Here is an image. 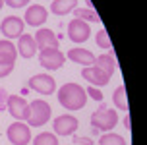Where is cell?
Instances as JSON below:
<instances>
[{
	"instance_id": "obj_1",
	"label": "cell",
	"mask_w": 147,
	"mask_h": 145,
	"mask_svg": "<svg viewBox=\"0 0 147 145\" xmlns=\"http://www.w3.org/2000/svg\"><path fill=\"white\" fill-rule=\"evenodd\" d=\"M58 103L64 107L66 110H81L85 105H87V95H85V89L80 85V83H64V85L58 89Z\"/></svg>"
},
{
	"instance_id": "obj_2",
	"label": "cell",
	"mask_w": 147,
	"mask_h": 145,
	"mask_svg": "<svg viewBox=\"0 0 147 145\" xmlns=\"http://www.w3.org/2000/svg\"><path fill=\"white\" fill-rule=\"evenodd\" d=\"M51 114H52L51 105L45 99H37V101L29 103V114L25 118V124L29 128H41L51 120Z\"/></svg>"
},
{
	"instance_id": "obj_3",
	"label": "cell",
	"mask_w": 147,
	"mask_h": 145,
	"mask_svg": "<svg viewBox=\"0 0 147 145\" xmlns=\"http://www.w3.org/2000/svg\"><path fill=\"white\" fill-rule=\"evenodd\" d=\"M118 124V114L116 110L107 109V107H99V109L91 114V126L95 128L97 132H110L114 130V126Z\"/></svg>"
},
{
	"instance_id": "obj_4",
	"label": "cell",
	"mask_w": 147,
	"mask_h": 145,
	"mask_svg": "<svg viewBox=\"0 0 147 145\" xmlns=\"http://www.w3.org/2000/svg\"><path fill=\"white\" fill-rule=\"evenodd\" d=\"M6 138L12 145H29V141L33 139L31 136V128L25 122H18L10 124L6 130Z\"/></svg>"
},
{
	"instance_id": "obj_5",
	"label": "cell",
	"mask_w": 147,
	"mask_h": 145,
	"mask_svg": "<svg viewBox=\"0 0 147 145\" xmlns=\"http://www.w3.org/2000/svg\"><path fill=\"white\" fill-rule=\"evenodd\" d=\"M66 62V54L60 52V49H45L39 52V64L47 70H60Z\"/></svg>"
},
{
	"instance_id": "obj_6",
	"label": "cell",
	"mask_w": 147,
	"mask_h": 145,
	"mask_svg": "<svg viewBox=\"0 0 147 145\" xmlns=\"http://www.w3.org/2000/svg\"><path fill=\"white\" fill-rule=\"evenodd\" d=\"M78 128H80V120L74 114H60L52 122V130H54L52 134H56V136H72L76 134Z\"/></svg>"
},
{
	"instance_id": "obj_7",
	"label": "cell",
	"mask_w": 147,
	"mask_h": 145,
	"mask_svg": "<svg viewBox=\"0 0 147 145\" xmlns=\"http://www.w3.org/2000/svg\"><path fill=\"white\" fill-rule=\"evenodd\" d=\"M6 110L14 116L18 122H25V118L29 114V103L25 101L22 95H8Z\"/></svg>"
},
{
	"instance_id": "obj_8",
	"label": "cell",
	"mask_w": 147,
	"mask_h": 145,
	"mask_svg": "<svg viewBox=\"0 0 147 145\" xmlns=\"http://www.w3.org/2000/svg\"><path fill=\"white\" fill-rule=\"evenodd\" d=\"M29 87L41 95H52L56 91V81L51 74H35L29 78Z\"/></svg>"
},
{
	"instance_id": "obj_9",
	"label": "cell",
	"mask_w": 147,
	"mask_h": 145,
	"mask_svg": "<svg viewBox=\"0 0 147 145\" xmlns=\"http://www.w3.org/2000/svg\"><path fill=\"white\" fill-rule=\"evenodd\" d=\"M23 27H25V23H23L22 18H18V16H8L2 20L0 23V31H2V35L6 37L8 41H12V39H20L23 35Z\"/></svg>"
},
{
	"instance_id": "obj_10",
	"label": "cell",
	"mask_w": 147,
	"mask_h": 145,
	"mask_svg": "<svg viewBox=\"0 0 147 145\" xmlns=\"http://www.w3.org/2000/svg\"><path fill=\"white\" fill-rule=\"evenodd\" d=\"M89 37H91V25L81 20H72L68 23V39L74 41V43H85Z\"/></svg>"
},
{
	"instance_id": "obj_11",
	"label": "cell",
	"mask_w": 147,
	"mask_h": 145,
	"mask_svg": "<svg viewBox=\"0 0 147 145\" xmlns=\"http://www.w3.org/2000/svg\"><path fill=\"white\" fill-rule=\"evenodd\" d=\"M49 20V10L41 4H31L27 10H25V18H23V23H27L31 27H41L43 23H47Z\"/></svg>"
},
{
	"instance_id": "obj_12",
	"label": "cell",
	"mask_w": 147,
	"mask_h": 145,
	"mask_svg": "<svg viewBox=\"0 0 147 145\" xmlns=\"http://www.w3.org/2000/svg\"><path fill=\"white\" fill-rule=\"evenodd\" d=\"M35 39V45L39 51H45V49H58V37L54 35V31L47 27H39L37 33L33 35Z\"/></svg>"
},
{
	"instance_id": "obj_13",
	"label": "cell",
	"mask_w": 147,
	"mask_h": 145,
	"mask_svg": "<svg viewBox=\"0 0 147 145\" xmlns=\"http://www.w3.org/2000/svg\"><path fill=\"white\" fill-rule=\"evenodd\" d=\"M81 78L87 80V83H91L93 87H105L110 81V76H107L105 72H101L95 66H85V68H81Z\"/></svg>"
},
{
	"instance_id": "obj_14",
	"label": "cell",
	"mask_w": 147,
	"mask_h": 145,
	"mask_svg": "<svg viewBox=\"0 0 147 145\" xmlns=\"http://www.w3.org/2000/svg\"><path fill=\"white\" fill-rule=\"evenodd\" d=\"M68 60H72L74 64H80V66H93L95 62V54L89 51V49H81V47H76V49H70L66 54Z\"/></svg>"
},
{
	"instance_id": "obj_15",
	"label": "cell",
	"mask_w": 147,
	"mask_h": 145,
	"mask_svg": "<svg viewBox=\"0 0 147 145\" xmlns=\"http://www.w3.org/2000/svg\"><path fill=\"white\" fill-rule=\"evenodd\" d=\"M16 49H18V54H22L23 58H33L37 54V45H35V39L33 35H27V33H23L20 39H18V45H16Z\"/></svg>"
},
{
	"instance_id": "obj_16",
	"label": "cell",
	"mask_w": 147,
	"mask_h": 145,
	"mask_svg": "<svg viewBox=\"0 0 147 145\" xmlns=\"http://www.w3.org/2000/svg\"><path fill=\"white\" fill-rule=\"evenodd\" d=\"M16 58H18V49L12 41L8 39H0V64L4 66H14Z\"/></svg>"
},
{
	"instance_id": "obj_17",
	"label": "cell",
	"mask_w": 147,
	"mask_h": 145,
	"mask_svg": "<svg viewBox=\"0 0 147 145\" xmlns=\"http://www.w3.org/2000/svg\"><path fill=\"white\" fill-rule=\"evenodd\" d=\"M78 8V0H52L51 12L54 16H68Z\"/></svg>"
},
{
	"instance_id": "obj_18",
	"label": "cell",
	"mask_w": 147,
	"mask_h": 145,
	"mask_svg": "<svg viewBox=\"0 0 147 145\" xmlns=\"http://www.w3.org/2000/svg\"><path fill=\"white\" fill-rule=\"evenodd\" d=\"M93 66L99 68L101 72H105L107 76L112 78V74H114V70H116V60L110 56V54H99V56H95Z\"/></svg>"
},
{
	"instance_id": "obj_19",
	"label": "cell",
	"mask_w": 147,
	"mask_h": 145,
	"mask_svg": "<svg viewBox=\"0 0 147 145\" xmlns=\"http://www.w3.org/2000/svg\"><path fill=\"white\" fill-rule=\"evenodd\" d=\"M112 103L118 110L128 112V95H126V85H118L112 93Z\"/></svg>"
},
{
	"instance_id": "obj_20",
	"label": "cell",
	"mask_w": 147,
	"mask_h": 145,
	"mask_svg": "<svg viewBox=\"0 0 147 145\" xmlns=\"http://www.w3.org/2000/svg\"><path fill=\"white\" fill-rule=\"evenodd\" d=\"M74 14H76V20H81V22H85V23L99 22V16H97V12L91 6H87V8H76Z\"/></svg>"
},
{
	"instance_id": "obj_21",
	"label": "cell",
	"mask_w": 147,
	"mask_h": 145,
	"mask_svg": "<svg viewBox=\"0 0 147 145\" xmlns=\"http://www.w3.org/2000/svg\"><path fill=\"white\" fill-rule=\"evenodd\" d=\"M31 141H33V145H60L58 143V136L52 134V132H41V134L35 136Z\"/></svg>"
},
{
	"instance_id": "obj_22",
	"label": "cell",
	"mask_w": 147,
	"mask_h": 145,
	"mask_svg": "<svg viewBox=\"0 0 147 145\" xmlns=\"http://www.w3.org/2000/svg\"><path fill=\"white\" fill-rule=\"evenodd\" d=\"M99 145H126V139L118 134H112V132H107L101 136L99 139Z\"/></svg>"
},
{
	"instance_id": "obj_23",
	"label": "cell",
	"mask_w": 147,
	"mask_h": 145,
	"mask_svg": "<svg viewBox=\"0 0 147 145\" xmlns=\"http://www.w3.org/2000/svg\"><path fill=\"white\" fill-rule=\"evenodd\" d=\"M95 41H97V47H101V49H105V51H110V49H112V43H110L109 33H107V29H105V27L97 33Z\"/></svg>"
},
{
	"instance_id": "obj_24",
	"label": "cell",
	"mask_w": 147,
	"mask_h": 145,
	"mask_svg": "<svg viewBox=\"0 0 147 145\" xmlns=\"http://www.w3.org/2000/svg\"><path fill=\"white\" fill-rule=\"evenodd\" d=\"M85 95H87V97H91V99H93V101H97V103H101V101H103V91H101L99 87L89 85L87 89H85Z\"/></svg>"
},
{
	"instance_id": "obj_25",
	"label": "cell",
	"mask_w": 147,
	"mask_h": 145,
	"mask_svg": "<svg viewBox=\"0 0 147 145\" xmlns=\"http://www.w3.org/2000/svg\"><path fill=\"white\" fill-rule=\"evenodd\" d=\"M4 4L10 8H25L29 6V0H4Z\"/></svg>"
},
{
	"instance_id": "obj_26",
	"label": "cell",
	"mask_w": 147,
	"mask_h": 145,
	"mask_svg": "<svg viewBox=\"0 0 147 145\" xmlns=\"http://www.w3.org/2000/svg\"><path fill=\"white\" fill-rule=\"evenodd\" d=\"M6 103H8V91L4 87H0V110H6Z\"/></svg>"
},
{
	"instance_id": "obj_27",
	"label": "cell",
	"mask_w": 147,
	"mask_h": 145,
	"mask_svg": "<svg viewBox=\"0 0 147 145\" xmlns=\"http://www.w3.org/2000/svg\"><path fill=\"white\" fill-rule=\"evenodd\" d=\"M12 70H14V66L0 64V80H2V78H6V76H10V74H12Z\"/></svg>"
},
{
	"instance_id": "obj_28",
	"label": "cell",
	"mask_w": 147,
	"mask_h": 145,
	"mask_svg": "<svg viewBox=\"0 0 147 145\" xmlns=\"http://www.w3.org/2000/svg\"><path fill=\"white\" fill-rule=\"evenodd\" d=\"M124 126H126V130H130V118H128V116L124 118Z\"/></svg>"
},
{
	"instance_id": "obj_29",
	"label": "cell",
	"mask_w": 147,
	"mask_h": 145,
	"mask_svg": "<svg viewBox=\"0 0 147 145\" xmlns=\"http://www.w3.org/2000/svg\"><path fill=\"white\" fill-rule=\"evenodd\" d=\"M2 8H4V0H0V10H2Z\"/></svg>"
},
{
	"instance_id": "obj_30",
	"label": "cell",
	"mask_w": 147,
	"mask_h": 145,
	"mask_svg": "<svg viewBox=\"0 0 147 145\" xmlns=\"http://www.w3.org/2000/svg\"><path fill=\"white\" fill-rule=\"evenodd\" d=\"M49 2H52V0H49Z\"/></svg>"
}]
</instances>
